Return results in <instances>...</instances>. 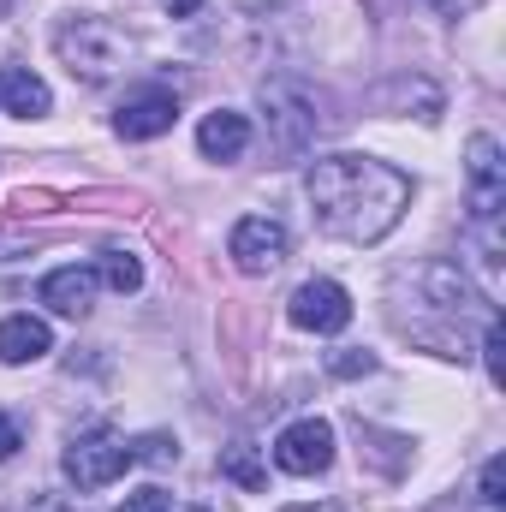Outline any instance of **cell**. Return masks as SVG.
<instances>
[{
  "label": "cell",
  "mask_w": 506,
  "mask_h": 512,
  "mask_svg": "<svg viewBox=\"0 0 506 512\" xmlns=\"http://www.w3.org/2000/svg\"><path fill=\"white\" fill-rule=\"evenodd\" d=\"M304 191H310L316 227L346 245L387 239L399 227V215L411 209V179L376 155H322V161H310Z\"/></svg>",
  "instance_id": "1"
},
{
  "label": "cell",
  "mask_w": 506,
  "mask_h": 512,
  "mask_svg": "<svg viewBox=\"0 0 506 512\" xmlns=\"http://www.w3.org/2000/svg\"><path fill=\"white\" fill-rule=\"evenodd\" d=\"M54 48H60L66 72L84 78V84H108V78L126 66V30H120L114 18H96V12L66 18V24L54 30Z\"/></svg>",
  "instance_id": "2"
},
{
  "label": "cell",
  "mask_w": 506,
  "mask_h": 512,
  "mask_svg": "<svg viewBox=\"0 0 506 512\" xmlns=\"http://www.w3.org/2000/svg\"><path fill=\"white\" fill-rule=\"evenodd\" d=\"M131 465H137L131 441H126V435H114L108 423H96V429L72 435V441H66V453H60V471H66V483H72L78 495H96V489L120 483Z\"/></svg>",
  "instance_id": "3"
},
{
  "label": "cell",
  "mask_w": 506,
  "mask_h": 512,
  "mask_svg": "<svg viewBox=\"0 0 506 512\" xmlns=\"http://www.w3.org/2000/svg\"><path fill=\"white\" fill-rule=\"evenodd\" d=\"M465 197H471V221L483 227V221H501L506 209V155L501 143L489 137V131H477L471 143H465Z\"/></svg>",
  "instance_id": "4"
},
{
  "label": "cell",
  "mask_w": 506,
  "mask_h": 512,
  "mask_svg": "<svg viewBox=\"0 0 506 512\" xmlns=\"http://www.w3.org/2000/svg\"><path fill=\"white\" fill-rule=\"evenodd\" d=\"M274 465L286 477H322L334 465V423L328 417H298L274 441Z\"/></svg>",
  "instance_id": "5"
},
{
  "label": "cell",
  "mask_w": 506,
  "mask_h": 512,
  "mask_svg": "<svg viewBox=\"0 0 506 512\" xmlns=\"http://www.w3.org/2000/svg\"><path fill=\"white\" fill-rule=\"evenodd\" d=\"M262 114L274 126V149L280 155H304L316 143V131H322V120L310 114V96L298 84H262Z\"/></svg>",
  "instance_id": "6"
},
{
  "label": "cell",
  "mask_w": 506,
  "mask_h": 512,
  "mask_svg": "<svg viewBox=\"0 0 506 512\" xmlns=\"http://www.w3.org/2000/svg\"><path fill=\"white\" fill-rule=\"evenodd\" d=\"M286 316H292V328H304V334H340V328L352 322V298H346L340 280H304V286L286 298Z\"/></svg>",
  "instance_id": "7"
},
{
  "label": "cell",
  "mask_w": 506,
  "mask_h": 512,
  "mask_svg": "<svg viewBox=\"0 0 506 512\" xmlns=\"http://www.w3.org/2000/svg\"><path fill=\"white\" fill-rule=\"evenodd\" d=\"M227 256H233L245 274H274V268L292 256V239H286L280 221H268V215H245V221L233 227V239H227Z\"/></svg>",
  "instance_id": "8"
},
{
  "label": "cell",
  "mask_w": 506,
  "mask_h": 512,
  "mask_svg": "<svg viewBox=\"0 0 506 512\" xmlns=\"http://www.w3.org/2000/svg\"><path fill=\"white\" fill-rule=\"evenodd\" d=\"M173 120H179V96H173V90H161V84H149V90H137V96L120 102L114 131H120L126 143H149V137L173 131Z\"/></svg>",
  "instance_id": "9"
},
{
  "label": "cell",
  "mask_w": 506,
  "mask_h": 512,
  "mask_svg": "<svg viewBox=\"0 0 506 512\" xmlns=\"http://www.w3.org/2000/svg\"><path fill=\"white\" fill-rule=\"evenodd\" d=\"M96 292H102V274L96 268H84V262H66V268H54L42 286H36V298L54 310V316H90V304H96Z\"/></svg>",
  "instance_id": "10"
},
{
  "label": "cell",
  "mask_w": 506,
  "mask_h": 512,
  "mask_svg": "<svg viewBox=\"0 0 506 512\" xmlns=\"http://www.w3.org/2000/svg\"><path fill=\"white\" fill-rule=\"evenodd\" d=\"M48 352H54V334H48L42 316L18 310V316L0 322V364H36V358H48Z\"/></svg>",
  "instance_id": "11"
},
{
  "label": "cell",
  "mask_w": 506,
  "mask_h": 512,
  "mask_svg": "<svg viewBox=\"0 0 506 512\" xmlns=\"http://www.w3.org/2000/svg\"><path fill=\"white\" fill-rule=\"evenodd\" d=\"M197 149H203L209 161H239V155L251 149V120L233 114V108L203 114V126H197Z\"/></svg>",
  "instance_id": "12"
},
{
  "label": "cell",
  "mask_w": 506,
  "mask_h": 512,
  "mask_svg": "<svg viewBox=\"0 0 506 512\" xmlns=\"http://www.w3.org/2000/svg\"><path fill=\"white\" fill-rule=\"evenodd\" d=\"M0 108L18 114V120H42L54 108V90L36 72H24V66H0Z\"/></svg>",
  "instance_id": "13"
},
{
  "label": "cell",
  "mask_w": 506,
  "mask_h": 512,
  "mask_svg": "<svg viewBox=\"0 0 506 512\" xmlns=\"http://www.w3.org/2000/svg\"><path fill=\"white\" fill-rule=\"evenodd\" d=\"M221 477H227V483H239V489H251V495L268 489V465L256 459V447H245V441L221 453Z\"/></svg>",
  "instance_id": "14"
},
{
  "label": "cell",
  "mask_w": 506,
  "mask_h": 512,
  "mask_svg": "<svg viewBox=\"0 0 506 512\" xmlns=\"http://www.w3.org/2000/svg\"><path fill=\"white\" fill-rule=\"evenodd\" d=\"M96 274H102V286H114V292H137V286H143V262L131 251H102V268H96Z\"/></svg>",
  "instance_id": "15"
},
{
  "label": "cell",
  "mask_w": 506,
  "mask_h": 512,
  "mask_svg": "<svg viewBox=\"0 0 506 512\" xmlns=\"http://www.w3.org/2000/svg\"><path fill=\"white\" fill-rule=\"evenodd\" d=\"M483 364H489V382L501 387L506 370H501V316H495V310L483 316Z\"/></svg>",
  "instance_id": "16"
},
{
  "label": "cell",
  "mask_w": 506,
  "mask_h": 512,
  "mask_svg": "<svg viewBox=\"0 0 506 512\" xmlns=\"http://www.w3.org/2000/svg\"><path fill=\"white\" fill-rule=\"evenodd\" d=\"M131 453H137L143 465H173V459H179V447H173L167 435H143V441H131Z\"/></svg>",
  "instance_id": "17"
},
{
  "label": "cell",
  "mask_w": 506,
  "mask_h": 512,
  "mask_svg": "<svg viewBox=\"0 0 506 512\" xmlns=\"http://www.w3.org/2000/svg\"><path fill=\"white\" fill-rule=\"evenodd\" d=\"M328 370H334V376H370V370H376V352H334Z\"/></svg>",
  "instance_id": "18"
},
{
  "label": "cell",
  "mask_w": 506,
  "mask_h": 512,
  "mask_svg": "<svg viewBox=\"0 0 506 512\" xmlns=\"http://www.w3.org/2000/svg\"><path fill=\"white\" fill-rule=\"evenodd\" d=\"M501 459H489V465H483V483H477V501H483V507H506V495H501Z\"/></svg>",
  "instance_id": "19"
},
{
  "label": "cell",
  "mask_w": 506,
  "mask_h": 512,
  "mask_svg": "<svg viewBox=\"0 0 506 512\" xmlns=\"http://www.w3.org/2000/svg\"><path fill=\"white\" fill-rule=\"evenodd\" d=\"M114 512H173V507H167V495H161V489H137V495H126Z\"/></svg>",
  "instance_id": "20"
},
{
  "label": "cell",
  "mask_w": 506,
  "mask_h": 512,
  "mask_svg": "<svg viewBox=\"0 0 506 512\" xmlns=\"http://www.w3.org/2000/svg\"><path fill=\"white\" fill-rule=\"evenodd\" d=\"M18 447H24V429H18V417H6V411H0V465H6Z\"/></svg>",
  "instance_id": "21"
},
{
  "label": "cell",
  "mask_w": 506,
  "mask_h": 512,
  "mask_svg": "<svg viewBox=\"0 0 506 512\" xmlns=\"http://www.w3.org/2000/svg\"><path fill=\"white\" fill-rule=\"evenodd\" d=\"M24 512H78V501H66V495H30Z\"/></svg>",
  "instance_id": "22"
},
{
  "label": "cell",
  "mask_w": 506,
  "mask_h": 512,
  "mask_svg": "<svg viewBox=\"0 0 506 512\" xmlns=\"http://www.w3.org/2000/svg\"><path fill=\"white\" fill-rule=\"evenodd\" d=\"M161 6H167V12H173V18H191V12H197V6H203V0H161Z\"/></svg>",
  "instance_id": "23"
},
{
  "label": "cell",
  "mask_w": 506,
  "mask_h": 512,
  "mask_svg": "<svg viewBox=\"0 0 506 512\" xmlns=\"http://www.w3.org/2000/svg\"><path fill=\"white\" fill-rule=\"evenodd\" d=\"M280 512H340L334 501H298V507H280Z\"/></svg>",
  "instance_id": "24"
}]
</instances>
